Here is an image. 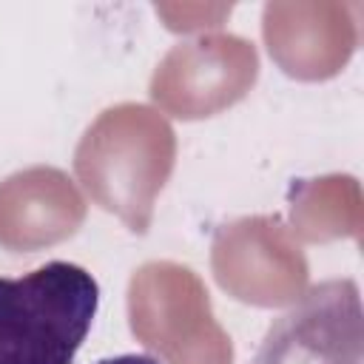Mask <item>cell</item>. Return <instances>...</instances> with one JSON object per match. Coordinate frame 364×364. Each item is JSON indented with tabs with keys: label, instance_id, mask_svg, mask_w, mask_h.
<instances>
[{
	"label": "cell",
	"instance_id": "3",
	"mask_svg": "<svg viewBox=\"0 0 364 364\" xmlns=\"http://www.w3.org/2000/svg\"><path fill=\"white\" fill-rule=\"evenodd\" d=\"M97 364H159V361L154 355H145V353H122L114 358H100Z\"/></svg>",
	"mask_w": 364,
	"mask_h": 364
},
{
	"label": "cell",
	"instance_id": "2",
	"mask_svg": "<svg viewBox=\"0 0 364 364\" xmlns=\"http://www.w3.org/2000/svg\"><path fill=\"white\" fill-rule=\"evenodd\" d=\"M361 299L353 279L316 284L270 324L253 364H358Z\"/></svg>",
	"mask_w": 364,
	"mask_h": 364
},
{
	"label": "cell",
	"instance_id": "1",
	"mask_svg": "<svg viewBox=\"0 0 364 364\" xmlns=\"http://www.w3.org/2000/svg\"><path fill=\"white\" fill-rule=\"evenodd\" d=\"M97 307L100 284L74 262L0 276V364H74Z\"/></svg>",
	"mask_w": 364,
	"mask_h": 364
}]
</instances>
